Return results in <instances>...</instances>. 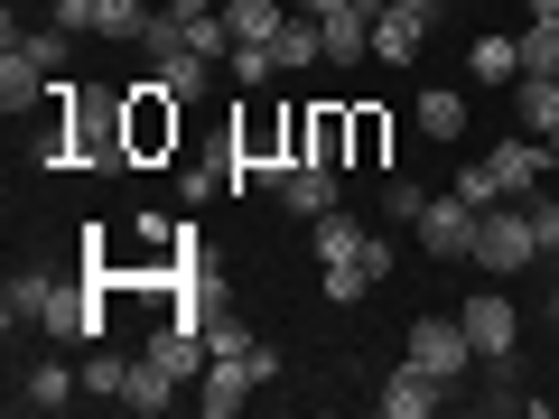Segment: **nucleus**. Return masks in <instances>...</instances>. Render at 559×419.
Here are the masks:
<instances>
[{"instance_id":"2f4dec72","label":"nucleus","mask_w":559,"mask_h":419,"mask_svg":"<svg viewBox=\"0 0 559 419\" xmlns=\"http://www.w3.org/2000/svg\"><path fill=\"white\" fill-rule=\"evenodd\" d=\"M47 20H57V28H75V38H94V0H57Z\"/></svg>"},{"instance_id":"412c9836","label":"nucleus","mask_w":559,"mask_h":419,"mask_svg":"<svg viewBox=\"0 0 559 419\" xmlns=\"http://www.w3.org/2000/svg\"><path fill=\"white\" fill-rule=\"evenodd\" d=\"M466 131V94L439 84V94H419V140H457Z\"/></svg>"},{"instance_id":"aec40b11","label":"nucleus","mask_w":559,"mask_h":419,"mask_svg":"<svg viewBox=\"0 0 559 419\" xmlns=\"http://www.w3.org/2000/svg\"><path fill=\"white\" fill-rule=\"evenodd\" d=\"M466 75L476 84H513L522 75V38H476L466 47Z\"/></svg>"},{"instance_id":"cd10ccee","label":"nucleus","mask_w":559,"mask_h":419,"mask_svg":"<svg viewBox=\"0 0 559 419\" xmlns=\"http://www.w3.org/2000/svg\"><path fill=\"white\" fill-rule=\"evenodd\" d=\"M224 65H234L242 84H271V75H280V57H271V47H234V57H224Z\"/></svg>"},{"instance_id":"f03ea898","label":"nucleus","mask_w":559,"mask_h":419,"mask_svg":"<svg viewBox=\"0 0 559 419\" xmlns=\"http://www.w3.org/2000/svg\"><path fill=\"white\" fill-rule=\"evenodd\" d=\"M466 261H476V271H495V279L532 271V261H540L532 205H513V196H503V205H485V215H476V252H466Z\"/></svg>"},{"instance_id":"5701e85b","label":"nucleus","mask_w":559,"mask_h":419,"mask_svg":"<svg viewBox=\"0 0 559 419\" xmlns=\"http://www.w3.org/2000/svg\"><path fill=\"white\" fill-rule=\"evenodd\" d=\"M10 38H20L28 57L47 65V75H66V47H75V28H57V20H47V28H10Z\"/></svg>"},{"instance_id":"f704fd0d","label":"nucleus","mask_w":559,"mask_h":419,"mask_svg":"<svg viewBox=\"0 0 559 419\" xmlns=\"http://www.w3.org/2000/svg\"><path fill=\"white\" fill-rule=\"evenodd\" d=\"M532 20H559V0H532Z\"/></svg>"},{"instance_id":"9d476101","label":"nucleus","mask_w":559,"mask_h":419,"mask_svg":"<svg viewBox=\"0 0 559 419\" xmlns=\"http://www.w3.org/2000/svg\"><path fill=\"white\" fill-rule=\"evenodd\" d=\"M10 400H20L28 419H57V410H75V400H84V373H75V363H28Z\"/></svg>"},{"instance_id":"f3484780","label":"nucleus","mask_w":559,"mask_h":419,"mask_svg":"<svg viewBox=\"0 0 559 419\" xmlns=\"http://www.w3.org/2000/svg\"><path fill=\"white\" fill-rule=\"evenodd\" d=\"M224 20H234V47H271L299 10H280V0H224Z\"/></svg>"},{"instance_id":"e433bc0d","label":"nucleus","mask_w":559,"mask_h":419,"mask_svg":"<svg viewBox=\"0 0 559 419\" xmlns=\"http://www.w3.org/2000/svg\"><path fill=\"white\" fill-rule=\"evenodd\" d=\"M550 159H559V131H550Z\"/></svg>"},{"instance_id":"72a5a7b5","label":"nucleus","mask_w":559,"mask_h":419,"mask_svg":"<svg viewBox=\"0 0 559 419\" xmlns=\"http://www.w3.org/2000/svg\"><path fill=\"white\" fill-rule=\"evenodd\" d=\"M299 10H308V20H336V10H345V0H299Z\"/></svg>"},{"instance_id":"dca6fc26","label":"nucleus","mask_w":559,"mask_h":419,"mask_svg":"<svg viewBox=\"0 0 559 419\" xmlns=\"http://www.w3.org/2000/svg\"><path fill=\"white\" fill-rule=\"evenodd\" d=\"M47 299H57V279H47V271H20V279H10V289H0L10 336H20V326H47Z\"/></svg>"},{"instance_id":"7c9ffc66","label":"nucleus","mask_w":559,"mask_h":419,"mask_svg":"<svg viewBox=\"0 0 559 419\" xmlns=\"http://www.w3.org/2000/svg\"><path fill=\"white\" fill-rule=\"evenodd\" d=\"M532 205V234H540V252H559V196H522Z\"/></svg>"},{"instance_id":"6ab92c4d","label":"nucleus","mask_w":559,"mask_h":419,"mask_svg":"<svg viewBox=\"0 0 559 419\" xmlns=\"http://www.w3.org/2000/svg\"><path fill=\"white\" fill-rule=\"evenodd\" d=\"M419 38H429V20H411V10H382V20H373V57L382 65H411Z\"/></svg>"},{"instance_id":"2eb2a0df","label":"nucleus","mask_w":559,"mask_h":419,"mask_svg":"<svg viewBox=\"0 0 559 419\" xmlns=\"http://www.w3.org/2000/svg\"><path fill=\"white\" fill-rule=\"evenodd\" d=\"M178 392H187V382L168 373L159 355H131V392H121V410H140V419H159V410H168V400H178Z\"/></svg>"},{"instance_id":"1a4fd4ad","label":"nucleus","mask_w":559,"mask_h":419,"mask_svg":"<svg viewBox=\"0 0 559 419\" xmlns=\"http://www.w3.org/2000/svg\"><path fill=\"white\" fill-rule=\"evenodd\" d=\"M448 400H457V392H448L439 373H419V363L401 355V373L373 392V410H382V419H429V410H448Z\"/></svg>"},{"instance_id":"c85d7f7f","label":"nucleus","mask_w":559,"mask_h":419,"mask_svg":"<svg viewBox=\"0 0 559 419\" xmlns=\"http://www.w3.org/2000/svg\"><path fill=\"white\" fill-rule=\"evenodd\" d=\"M215 187H234V178H224V168H178V196H187V205H205Z\"/></svg>"},{"instance_id":"f257e3e1","label":"nucleus","mask_w":559,"mask_h":419,"mask_svg":"<svg viewBox=\"0 0 559 419\" xmlns=\"http://www.w3.org/2000/svg\"><path fill=\"white\" fill-rule=\"evenodd\" d=\"M318 279H326V299L336 308H355V299H373L382 279H392V242H373L355 215H318Z\"/></svg>"},{"instance_id":"b1692460","label":"nucleus","mask_w":559,"mask_h":419,"mask_svg":"<svg viewBox=\"0 0 559 419\" xmlns=\"http://www.w3.org/2000/svg\"><path fill=\"white\" fill-rule=\"evenodd\" d=\"M522 75H559V20H532V28H522Z\"/></svg>"},{"instance_id":"ddd939ff","label":"nucleus","mask_w":559,"mask_h":419,"mask_svg":"<svg viewBox=\"0 0 559 419\" xmlns=\"http://www.w3.org/2000/svg\"><path fill=\"white\" fill-rule=\"evenodd\" d=\"M252 363H242V355H215V363H205V382H197V410H215V419H234L242 410V400H252Z\"/></svg>"},{"instance_id":"0eeeda50","label":"nucleus","mask_w":559,"mask_h":419,"mask_svg":"<svg viewBox=\"0 0 559 419\" xmlns=\"http://www.w3.org/2000/svg\"><path fill=\"white\" fill-rule=\"evenodd\" d=\"M485 168H495V196H540V178H550V140H532V131H513V140H495V149H485Z\"/></svg>"},{"instance_id":"c9c22d12","label":"nucleus","mask_w":559,"mask_h":419,"mask_svg":"<svg viewBox=\"0 0 559 419\" xmlns=\"http://www.w3.org/2000/svg\"><path fill=\"white\" fill-rule=\"evenodd\" d=\"M550 326H559V279H550Z\"/></svg>"},{"instance_id":"473e14b6","label":"nucleus","mask_w":559,"mask_h":419,"mask_svg":"<svg viewBox=\"0 0 559 419\" xmlns=\"http://www.w3.org/2000/svg\"><path fill=\"white\" fill-rule=\"evenodd\" d=\"M392 10H411V20H439V10H448V0H392Z\"/></svg>"},{"instance_id":"7ed1b4c3","label":"nucleus","mask_w":559,"mask_h":419,"mask_svg":"<svg viewBox=\"0 0 559 419\" xmlns=\"http://www.w3.org/2000/svg\"><path fill=\"white\" fill-rule=\"evenodd\" d=\"M140 47H150V75H159V84H168L178 103H187V94H205V75H215V57H205V47L187 38V28L168 20V10L150 20V38H140Z\"/></svg>"},{"instance_id":"a878e982","label":"nucleus","mask_w":559,"mask_h":419,"mask_svg":"<svg viewBox=\"0 0 559 419\" xmlns=\"http://www.w3.org/2000/svg\"><path fill=\"white\" fill-rule=\"evenodd\" d=\"M205 345H215V355H252V326L224 318V308H205Z\"/></svg>"},{"instance_id":"20e7f679","label":"nucleus","mask_w":559,"mask_h":419,"mask_svg":"<svg viewBox=\"0 0 559 419\" xmlns=\"http://www.w3.org/2000/svg\"><path fill=\"white\" fill-rule=\"evenodd\" d=\"M401 355H411L419 373H439L448 392H466V373H476V345H466V326H457V318H419Z\"/></svg>"},{"instance_id":"4468645a","label":"nucleus","mask_w":559,"mask_h":419,"mask_svg":"<svg viewBox=\"0 0 559 419\" xmlns=\"http://www.w3.org/2000/svg\"><path fill=\"white\" fill-rule=\"evenodd\" d=\"M280 205H289V215H308V224L336 215V168H326V159H299L289 178H280Z\"/></svg>"},{"instance_id":"4be33fe9","label":"nucleus","mask_w":559,"mask_h":419,"mask_svg":"<svg viewBox=\"0 0 559 419\" xmlns=\"http://www.w3.org/2000/svg\"><path fill=\"white\" fill-rule=\"evenodd\" d=\"M75 373H84V392H94V400H112V410H121V392H131V363H121V355L84 345V363H75Z\"/></svg>"},{"instance_id":"6e6552de","label":"nucleus","mask_w":559,"mask_h":419,"mask_svg":"<svg viewBox=\"0 0 559 419\" xmlns=\"http://www.w3.org/2000/svg\"><path fill=\"white\" fill-rule=\"evenodd\" d=\"M457 326H466V345H476V363H495V355L522 345V308L503 299V289H476V299L457 308Z\"/></svg>"},{"instance_id":"4c0bfd02","label":"nucleus","mask_w":559,"mask_h":419,"mask_svg":"<svg viewBox=\"0 0 559 419\" xmlns=\"http://www.w3.org/2000/svg\"><path fill=\"white\" fill-rule=\"evenodd\" d=\"M150 10H168V0H150Z\"/></svg>"},{"instance_id":"393cba45","label":"nucleus","mask_w":559,"mask_h":419,"mask_svg":"<svg viewBox=\"0 0 559 419\" xmlns=\"http://www.w3.org/2000/svg\"><path fill=\"white\" fill-rule=\"evenodd\" d=\"M419 205H429V187H411V178L382 168V215H392V224H419Z\"/></svg>"},{"instance_id":"39448f33","label":"nucleus","mask_w":559,"mask_h":419,"mask_svg":"<svg viewBox=\"0 0 559 419\" xmlns=\"http://www.w3.org/2000/svg\"><path fill=\"white\" fill-rule=\"evenodd\" d=\"M121 121H131V159H159V149H178V94H168L159 75L121 94Z\"/></svg>"},{"instance_id":"423d86ee","label":"nucleus","mask_w":559,"mask_h":419,"mask_svg":"<svg viewBox=\"0 0 559 419\" xmlns=\"http://www.w3.org/2000/svg\"><path fill=\"white\" fill-rule=\"evenodd\" d=\"M476 215H485V205H466L457 187H448V196H429V205H419V224H411V234H419V252L466 261V252H476Z\"/></svg>"},{"instance_id":"a211bd4d","label":"nucleus","mask_w":559,"mask_h":419,"mask_svg":"<svg viewBox=\"0 0 559 419\" xmlns=\"http://www.w3.org/2000/svg\"><path fill=\"white\" fill-rule=\"evenodd\" d=\"M513 103H522V131L532 140L559 131V75H513Z\"/></svg>"},{"instance_id":"9b49d317","label":"nucleus","mask_w":559,"mask_h":419,"mask_svg":"<svg viewBox=\"0 0 559 419\" xmlns=\"http://www.w3.org/2000/svg\"><path fill=\"white\" fill-rule=\"evenodd\" d=\"M47 94H57V75H47V65H38V57H28V47H20V38H10V47H0V112L20 121V112H38V103H47Z\"/></svg>"},{"instance_id":"c756f323","label":"nucleus","mask_w":559,"mask_h":419,"mask_svg":"<svg viewBox=\"0 0 559 419\" xmlns=\"http://www.w3.org/2000/svg\"><path fill=\"white\" fill-rule=\"evenodd\" d=\"M457 196H466V205H503V196H495V168H485V159L457 168Z\"/></svg>"},{"instance_id":"bb28decb","label":"nucleus","mask_w":559,"mask_h":419,"mask_svg":"<svg viewBox=\"0 0 559 419\" xmlns=\"http://www.w3.org/2000/svg\"><path fill=\"white\" fill-rule=\"evenodd\" d=\"M382 149H392V131H382V112H355V168H382Z\"/></svg>"},{"instance_id":"f8f14e48","label":"nucleus","mask_w":559,"mask_h":419,"mask_svg":"<svg viewBox=\"0 0 559 419\" xmlns=\"http://www.w3.org/2000/svg\"><path fill=\"white\" fill-rule=\"evenodd\" d=\"M299 149H308V159H326V168H355V112H345V103H318L308 131H299Z\"/></svg>"},{"instance_id":"58836bf2","label":"nucleus","mask_w":559,"mask_h":419,"mask_svg":"<svg viewBox=\"0 0 559 419\" xmlns=\"http://www.w3.org/2000/svg\"><path fill=\"white\" fill-rule=\"evenodd\" d=\"M550 271H559V252H550Z\"/></svg>"}]
</instances>
